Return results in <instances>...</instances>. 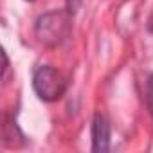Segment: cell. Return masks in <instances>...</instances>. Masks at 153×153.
<instances>
[{"instance_id": "52a82bcc", "label": "cell", "mask_w": 153, "mask_h": 153, "mask_svg": "<svg viewBox=\"0 0 153 153\" xmlns=\"http://www.w3.org/2000/svg\"><path fill=\"white\" fill-rule=\"evenodd\" d=\"M27 2H33V0H27Z\"/></svg>"}, {"instance_id": "277c9868", "label": "cell", "mask_w": 153, "mask_h": 153, "mask_svg": "<svg viewBox=\"0 0 153 153\" xmlns=\"http://www.w3.org/2000/svg\"><path fill=\"white\" fill-rule=\"evenodd\" d=\"M144 99H146V108L153 119V72L148 76V81H146V92H144Z\"/></svg>"}, {"instance_id": "7a4b0ae2", "label": "cell", "mask_w": 153, "mask_h": 153, "mask_svg": "<svg viewBox=\"0 0 153 153\" xmlns=\"http://www.w3.org/2000/svg\"><path fill=\"white\" fill-rule=\"evenodd\" d=\"M67 78L52 65H40L33 72V88L45 103H54L67 92Z\"/></svg>"}, {"instance_id": "5b68a950", "label": "cell", "mask_w": 153, "mask_h": 153, "mask_svg": "<svg viewBox=\"0 0 153 153\" xmlns=\"http://www.w3.org/2000/svg\"><path fill=\"white\" fill-rule=\"evenodd\" d=\"M81 2H83V0H67V11L70 15H74L76 11H78V7L81 6Z\"/></svg>"}, {"instance_id": "3957f363", "label": "cell", "mask_w": 153, "mask_h": 153, "mask_svg": "<svg viewBox=\"0 0 153 153\" xmlns=\"http://www.w3.org/2000/svg\"><path fill=\"white\" fill-rule=\"evenodd\" d=\"M90 133H92V151L96 153H103L110 149V135H112V128H110V121L103 112H97L92 119V126H90Z\"/></svg>"}, {"instance_id": "8992f818", "label": "cell", "mask_w": 153, "mask_h": 153, "mask_svg": "<svg viewBox=\"0 0 153 153\" xmlns=\"http://www.w3.org/2000/svg\"><path fill=\"white\" fill-rule=\"evenodd\" d=\"M146 27H148V31L153 34V13L149 15V18H148V24H146Z\"/></svg>"}, {"instance_id": "6da1fadb", "label": "cell", "mask_w": 153, "mask_h": 153, "mask_svg": "<svg viewBox=\"0 0 153 153\" xmlns=\"http://www.w3.org/2000/svg\"><path fill=\"white\" fill-rule=\"evenodd\" d=\"M70 13L68 11H52L45 13L36 20L34 34L40 43L47 47H59L68 40L70 34Z\"/></svg>"}]
</instances>
